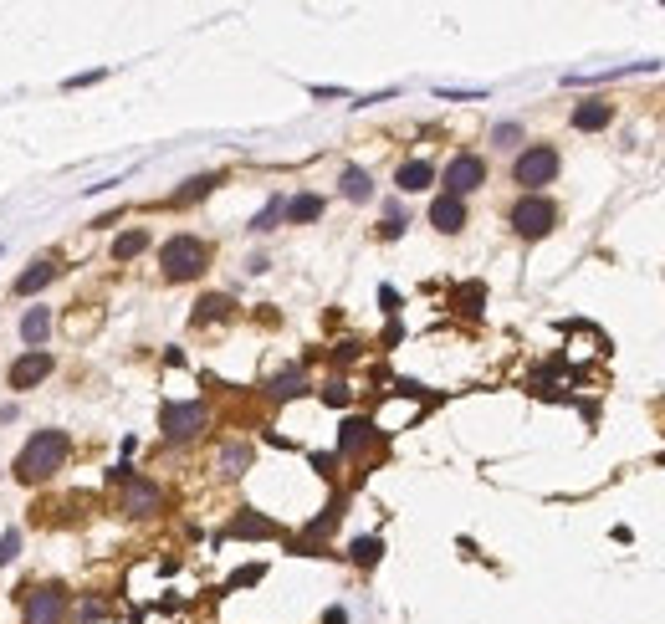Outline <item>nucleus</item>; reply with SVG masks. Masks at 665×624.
<instances>
[{
  "label": "nucleus",
  "mask_w": 665,
  "mask_h": 624,
  "mask_svg": "<svg viewBox=\"0 0 665 624\" xmlns=\"http://www.w3.org/2000/svg\"><path fill=\"white\" fill-rule=\"evenodd\" d=\"M338 517H343V497H333V502L323 507V517H313V522H307V538H328V532L338 527Z\"/></svg>",
  "instance_id": "nucleus-22"
},
{
  "label": "nucleus",
  "mask_w": 665,
  "mask_h": 624,
  "mask_svg": "<svg viewBox=\"0 0 665 624\" xmlns=\"http://www.w3.org/2000/svg\"><path fill=\"white\" fill-rule=\"evenodd\" d=\"M481 302H486V287H481V282H466V287H456V307H461V312H471V318H476V312H481Z\"/></svg>",
  "instance_id": "nucleus-26"
},
{
  "label": "nucleus",
  "mask_w": 665,
  "mask_h": 624,
  "mask_svg": "<svg viewBox=\"0 0 665 624\" xmlns=\"http://www.w3.org/2000/svg\"><path fill=\"white\" fill-rule=\"evenodd\" d=\"M394 185L405 190V195L430 190V185H435V164H430V159H405V164H399V174H394Z\"/></svg>",
  "instance_id": "nucleus-12"
},
{
  "label": "nucleus",
  "mask_w": 665,
  "mask_h": 624,
  "mask_svg": "<svg viewBox=\"0 0 665 624\" xmlns=\"http://www.w3.org/2000/svg\"><path fill=\"white\" fill-rule=\"evenodd\" d=\"M215 185H220V174H200V180H190L185 190H174V205H195V200H205Z\"/></svg>",
  "instance_id": "nucleus-23"
},
{
  "label": "nucleus",
  "mask_w": 665,
  "mask_h": 624,
  "mask_svg": "<svg viewBox=\"0 0 665 624\" xmlns=\"http://www.w3.org/2000/svg\"><path fill=\"white\" fill-rule=\"evenodd\" d=\"M379 553H384V543H379V538H353V543H348V558L359 563V568H374V563H379Z\"/></svg>",
  "instance_id": "nucleus-25"
},
{
  "label": "nucleus",
  "mask_w": 665,
  "mask_h": 624,
  "mask_svg": "<svg viewBox=\"0 0 665 624\" xmlns=\"http://www.w3.org/2000/svg\"><path fill=\"white\" fill-rule=\"evenodd\" d=\"M21 614H26V624H62L67 599H62V589H31Z\"/></svg>",
  "instance_id": "nucleus-9"
},
{
  "label": "nucleus",
  "mask_w": 665,
  "mask_h": 624,
  "mask_svg": "<svg viewBox=\"0 0 665 624\" xmlns=\"http://www.w3.org/2000/svg\"><path fill=\"white\" fill-rule=\"evenodd\" d=\"M323 624H348V614H343V609H338V604H333V609H328V614H323Z\"/></svg>",
  "instance_id": "nucleus-33"
},
{
  "label": "nucleus",
  "mask_w": 665,
  "mask_h": 624,
  "mask_svg": "<svg viewBox=\"0 0 665 624\" xmlns=\"http://www.w3.org/2000/svg\"><path fill=\"white\" fill-rule=\"evenodd\" d=\"M492 144H497V149H517V144H522V123H497V128H492Z\"/></svg>",
  "instance_id": "nucleus-28"
},
{
  "label": "nucleus",
  "mask_w": 665,
  "mask_h": 624,
  "mask_svg": "<svg viewBox=\"0 0 665 624\" xmlns=\"http://www.w3.org/2000/svg\"><path fill=\"white\" fill-rule=\"evenodd\" d=\"M297 394H307V374L302 369H287V374L272 379V399H297Z\"/></svg>",
  "instance_id": "nucleus-20"
},
{
  "label": "nucleus",
  "mask_w": 665,
  "mask_h": 624,
  "mask_svg": "<svg viewBox=\"0 0 665 624\" xmlns=\"http://www.w3.org/2000/svg\"><path fill=\"white\" fill-rule=\"evenodd\" d=\"M323 399H328V405H333V410H343V405H348V399H353V389H348L343 379H333V384L323 389Z\"/></svg>",
  "instance_id": "nucleus-30"
},
{
  "label": "nucleus",
  "mask_w": 665,
  "mask_h": 624,
  "mask_svg": "<svg viewBox=\"0 0 665 624\" xmlns=\"http://www.w3.org/2000/svg\"><path fill=\"white\" fill-rule=\"evenodd\" d=\"M159 507H164V497H159L154 481H144V476H128L123 481V512L128 517H154Z\"/></svg>",
  "instance_id": "nucleus-8"
},
{
  "label": "nucleus",
  "mask_w": 665,
  "mask_h": 624,
  "mask_svg": "<svg viewBox=\"0 0 665 624\" xmlns=\"http://www.w3.org/2000/svg\"><path fill=\"white\" fill-rule=\"evenodd\" d=\"M231 307H236L231 297L210 292V297H200V302H195V318H190V323H195V328H205V323H220V318H231Z\"/></svg>",
  "instance_id": "nucleus-17"
},
{
  "label": "nucleus",
  "mask_w": 665,
  "mask_h": 624,
  "mask_svg": "<svg viewBox=\"0 0 665 624\" xmlns=\"http://www.w3.org/2000/svg\"><path fill=\"white\" fill-rule=\"evenodd\" d=\"M379 307H384V312H399V292H394V287H379Z\"/></svg>",
  "instance_id": "nucleus-32"
},
{
  "label": "nucleus",
  "mask_w": 665,
  "mask_h": 624,
  "mask_svg": "<svg viewBox=\"0 0 665 624\" xmlns=\"http://www.w3.org/2000/svg\"><path fill=\"white\" fill-rule=\"evenodd\" d=\"M21 553V527H6V532H0V563H11Z\"/></svg>",
  "instance_id": "nucleus-29"
},
{
  "label": "nucleus",
  "mask_w": 665,
  "mask_h": 624,
  "mask_svg": "<svg viewBox=\"0 0 665 624\" xmlns=\"http://www.w3.org/2000/svg\"><path fill=\"white\" fill-rule=\"evenodd\" d=\"M446 195H456V200H466L471 190H481L486 185V159H476V154H456L451 164H446Z\"/></svg>",
  "instance_id": "nucleus-6"
},
{
  "label": "nucleus",
  "mask_w": 665,
  "mask_h": 624,
  "mask_svg": "<svg viewBox=\"0 0 665 624\" xmlns=\"http://www.w3.org/2000/svg\"><path fill=\"white\" fill-rule=\"evenodd\" d=\"M226 538H277V522L272 517H261V512H241L231 527H226Z\"/></svg>",
  "instance_id": "nucleus-14"
},
{
  "label": "nucleus",
  "mask_w": 665,
  "mask_h": 624,
  "mask_svg": "<svg viewBox=\"0 0 665 624\" xmlns=\"http://www.w3.org/2000/svg\"><path fill=\"white\" fill-rule=\"evenodd\" d=\"M47 333H52V307H31L26 318H21V343H31V348H36Z\"/></svg>",
  "instance_id": "nucleus-18"
},
{
  "label": "nucleus",
  "mask_w": 665,
  "mask_h": 624,
  "mask_svg": "<svg viewBox=\"0 0 665 624\" xmlns=\"http://www.w3.org/2000/svg\"><path fill=\"white\" fill-rule=\"evenodd\" d=\"M292 226H307V220H318L323 215V195H297V200H287V210H282Z\"/></svg>",
  "instance_id": "nucleus-19"
},
{
  "label": "nucleus",
  "mask_w": 665,
  "mask_h": 624,
  "mask_svg": "<svg viewBox=\"0 0 665 624\" xmlns=\"http://www.w3.org/2000/svg\"><path fill=\"white\" fill-rule=\"evenodd\" d=\"M205 420H210V410L200 405V399H190V405H164L159 430H164V440H195L205 430Z\"/></svg>",
  "instance_id": "nucleus-5"
},
{
  "label": "nucleus",
  "mask_w": 665,
  "mask_h": 624,
  "mask_svg": "<svg viewBox=\"0 0 665 624\" xmlns=\"http://www.w3.org/2000/svg\"><path fill=\"white\" fill-rule=\"evenodd\" d=\"M52 369H57V359H52L47 348H26L21 359L11 364V389H36V384L47 379Z\"/></svg>",
  "instance_id": "nucleus-7"
},
{
  "label": "nucleus",
  "mask_w": 665,
  "mask_h": 624,
  "mask_svg": "<svg viewBox=\"0 0 665 624\" xmlns=\"http://www.w3.org/2000/svg\"><path fill=\"white\" fill-rule=\"evenodd\" d=\"M246 466H251V445L231 440V445H226V451H220V471H226V476H241Z\"/></svg>",
  "instance_id": "nucleus-21"
},
{
  "label": "nucleus",
  "mask_w": 665,
  "mask_h": 624,
  "mask_svg": "<svg viewBox=\"0 0 665 624\" xmlns=\"http://www.w3.org/2000/svg\"><path fill=\"white\" fill-rule=\"evenodd\" d=\"M338 190H343V200H353V205L374 200V180H369V169L348 164V169H343V180H338Z\"/></svg>",
  "instance_id": "nucleus-16"
},
{
  "label": "nucleus",
  "mask_w": 665,
  "mask_h": 624,
  "mask_svg": "<svg viewBox=\"0 0 665 624\" xmlns=\"http://www.w3.org/2000/svg\"><path fill=\"white\" fill-rule=\"evenodd\" d=\"M430 226H435L440 236H456V231L466 226V200H456V195H435V200H430Z\"/></svg>",
  "instance_id": "nucleus-10"
},
{
  "label": "nucleus",
  "mask_w": 665,
  "mask_h": 624,
  "mask_svg": "<svg viewBox=\"0 0 665 624\" xmlns=\"http://www.w3.org/2000/svg\"><path fill=\"white\" fill-rule=\"evenodd\" d=\"M282 210H287L282 200H266V210H261V215L251 220V231H256V236H266V231H272V226H277V220H282Z\"/></svg>",
  "instance_id": "nucleus-27"
},
{
  "label": "nucleus",
  "mask_w": 665,
  "mask_h": 624,
  "mask_svg": "<svg viewBox=\"0 0 665 624\" xmlns=\"http://www.w3.org/2000/svg\"><path fill=\"white\" fill-rule=\"evenodd\" d=\"M144 246H149V231H123V236L113 241V261H133Z\"/></svg>",
  "instance_id": "nucleus-24"
},
{
  "label": "nucleus",
  "mask_w": 665,
  "mask_h": 624,
  "mask_svg": "<svg viewBox=\"0 0 665 624\" xmlns=\"http://www.w3.org/2000/svg\"><path fill=\"white\" fill-rule=\"evenodd\" d=\"M609 123H614V103H604V98H589V103L573 108V128H579V133H599Z\"/></svg>",
  "instance_id": "nucleus-13"
},
{
  "label": "nucleus",
  "mask_w": 665,
  "mask_h": 624,
  "mask_svg": "<svg viewBox=\"0 0 665 624\" xmlns=\"http://www.w3.org/2000/svg\"><path fill=\"white\" fill-rule=\"evenodd\" d=\"M558 169H563V159H558L553 144H527V149L512 159V180H517L527 195H538L543 185L558 180Z\"/></svg>",
  "instance_id": "nucleus-3"
},
{
  "label": "nucleus",
  "mask_w": 665,
  "mask_h": 624,
  "mask_svg": "<svg viewBox=\"0 0 665 624\" xmlns=\"http://www.w3.org/2000/svg\"><path fill=\"white\" fill-rule=\"evenodd\" d=\"M52 282H57V266L52 261H31L26 272L16 277V297H36L41 287H52Z\"/></svg>",
  "instance_id": "nucleus-15"
},
{
  "label": "nucleus",
  "mask_w": 665,
  "mask_h": 624,
  "mask_svg": "<svg viewBox=\"0 0 665 624\" xmlns=\"http://www.w3.org/2000/svg\"><path fill=\"white\" fill-rule=\"evenodd\" d=\"M507 226L522 236V241H543L553 226H558V205L548 195H522L512 210H507Z\"/></svg>",
  "instance_id": "nucleus-4"
},
{
  "label": "nucleus",
  "mask_w": 665,
  "mask_h": 624,
  "mask_svg": "<svg viewBox=\"0 0 665 624\" xmlns=\"http://www.w3.org/2000/svg\"><path fill=\"white\" fill-rule=\"evenodd\" d=\"M261 573H266L261 563H251V568H241V573L231 578V589H246V584H261Z\"/></svg>",
  "instance_id": "nucleus-31"
},
{
  "label": "nucleus",
  "mask_w": 665,
  "mask_h": 624,
  "mask_svg": "<svg viewBox=\"0 0 665 624\" xmlns=\"http://www.w3.org/2000/svg\"><path fill=\"white\" fill-rule=\"evenodd\" d=\"M159 266H164L169 282H195L205 266H210V246L200 236H174V241H164Z\"/></svg>",
  "instance_id": "nucleus-2"
},
{
  "label": "nucleus",
  "mask_w": 665,
  "mask_h": 624,
  "mask_svg": "<svg viewBox=\"0 0 665 624\" xmlns=\"http://www.w3.org/2000/svg\"><path fill=\"white\" fill-rule=\"evenodd\" d=\"M62 461H67V435L62 430H36L21 445V456H16V481L36 486V481H47L52 471H62Z\"/></svg>",
  "instance_id": "nucleus-1"
},
{
  "label": "nucleus",
  "mask_w": 665,
  "mask_h": 624,
  "mask_svg": "<svg viewBox=\"0 0 665 624\" xmlns=\"http://www.w3.org/2000/svg\"><path fill=\"white\" fill-rule=\"evenodd\" d=\"M379 435H384V430H379L374 420H343V430H338V451H343V456H364Z\"/></svg>",
  "instance_id": "nucleus-11"
}]
</instances>
